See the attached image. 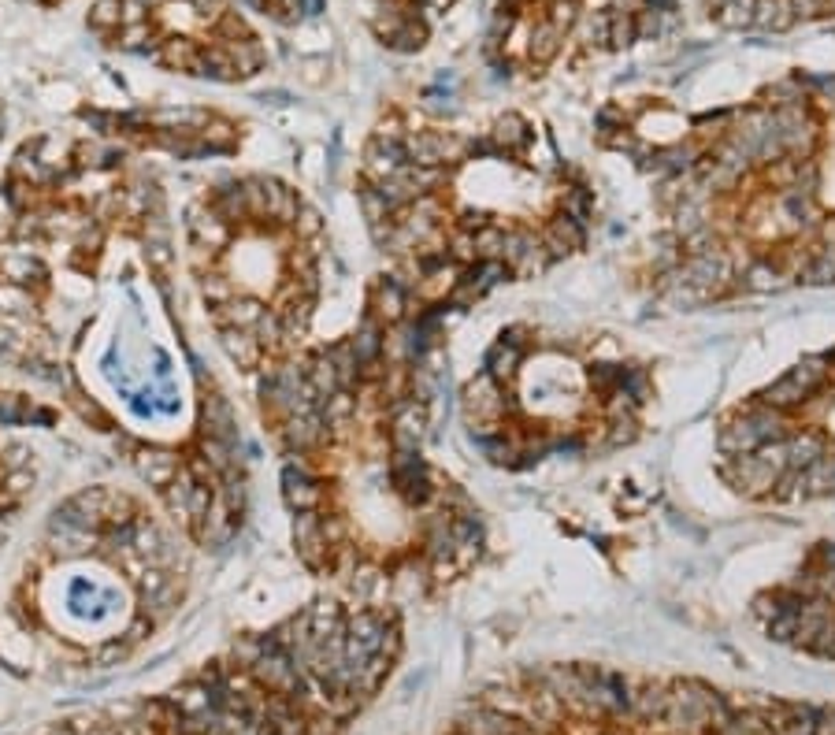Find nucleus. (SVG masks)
Listing matches in <instances>:
<instances>
[{
  "label": "nucleus",
  "mask_w": 835,
  "mask_h": 735,
  "mask_svg": "<svg viewBox=\"0 0 835 735\" xmlns=\"http://www.w3.org/2000/svg\"><path fill=\"white\" fill-rule=\"evenodd\" d=\"M824 379V368L821 360H806V364H794L787 376H780L776 383H772L761 397H765V405L768 409H784V405H798V402H806V397L821 386Z\"/></svg>",
  "instance_id": "1"
},
{
  "label": "nucleus",
  "mask_w": 835,
  "mask_h": 735,
  "mask_svg": "<svg viewBox=\"0 0 835 735\" xmlns=\"http://www.w3.org/2000/svg\"><path fill=\"white\" fill-rule=\"evenodd\" d=\"M505 409V397L498 390V379H490L486 372L468 386V413L479 420V423H490L494 416H502Z\"/></svg>",
  "instance_id": "2"
},
{
  "label": "nucleus",
  "mask_w": 835,
  "mask_h": 735,
  "mask_svg": "<svg viewBox=\"0 0 835 735\" xmlns=\"http://www.w3.org/2000/svg\"><path fill=\"white\" fill-rule=\"evenodd\" d=\"M780 446H784L787 468H810L813 461H821V457H824V446H821L817 435H791Z\"/></svg>",
  "instance_id": "3"
},
{
  "label": "nucleus",
  "mask_w": 835,
  "mask_h": 735,
  "mask_svg": "<svg viewBox=\"0 0 835 735\" xmlns=\"http://www.w3.org/2000/svg\"><path fill=\"white\" fill-rule=\"evenodd\" d=\"M806 283H835V250L817 253V260L806 268Z\"/></svg>",
  "instance_id": "4"
},
{
  "label": "nucleus",
  "mask_w": 835,
  "mask_h": 735,
  "mask_svg": "<svg viewBox=\"0 0 835 735\" xmlns=\"http://www.w3.org/2000/svg\"><path fill=\"white\" fill-rule=\"evenodd\" d=\"M561 208H565V216H568V220L586 223V216H591V194H583V190H568V194H565V201H561Z\"/></svg>",
  "instance_id": "5"
}]
</instances>
